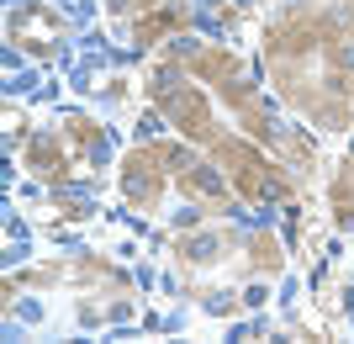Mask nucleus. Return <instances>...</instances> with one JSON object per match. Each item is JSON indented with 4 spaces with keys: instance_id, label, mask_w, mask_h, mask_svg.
<instances>
[{
    "instance_id": "obj_1",
    "label": "nucleus",
    "mask_w": 354,
    "mask_h": 344,
    "mask_svg": "<svg viewBox=\"0 0 354 344\" xmlns=\"http://www.w3.org/2000/svg\"><path fill=\"white\" fill-rule=\"evenodd\" d=\"M270 85L312 127L354 122V6L296 0L265 32Z\"/></svg>"
},
{
    "instance_id": "obj_2",
    "label": "nucleus",
    "mask_w": 354,
    "mask_h": 344,
    "mask_svg": "<svg viewBox=\"0 0 354 344\" xmlns=\"http://www.w3.org/2000/svg\"><path fill=\"white\" fill-rule=\"evenodd\" d=\"M164 59H175L185 75H196L201 85L217 90V101L233 111V122L259 149H275V159H291V165H312V143L275 117V106L265 101V90L254 85V75L243 69V59L227 43H169Z\"/></svg>"
},
{
    "instance_id": "obj_3",
    "label": "nucleus",
    "mask_w": 354,
    "mask_h": 344,
    "mask_svg": "<svg viewBox=\"0 0 354 344\" xmlns=\"http://www.w3.org/2000/svg\"><path fill=\"white\" fill-rule=\"evenodd\" d=\"M21 165L43 185H80V180H90L106 165V127H95L85 111H64L43 133L27 138Z\"/></svg>"
},
{
    "instance_id": "obj_4",
    "label": "nucleus",
    "mask_w": 354,
    "mask_h": 344,
    "mask_svg": "<svg viewBox=\"0 0 354 344\" xmlns=\"http://www.w3.org/2000/svg\"><path fill=\"white\" fill-rule=\"evenodd\" d=\"M207 154H212V165L227 175V185L238 191V201H249V207H275V201L286 207V201H296L291 165H286V159H275V154H265L254 138L222 133Z\"/></svg>"
},
{
    "instance_id": "obj_5",
    "label": "nucleus",
    "mask_w": 354,
    "mask_h": 344,
    "mask_svg": "<svg viewBox=\"0 0 354 344\" xmlns=\"http://www.w3.org/2000/svg\"><path fill=\"white\" fill-rule=\"evenodd\" d=\"M106 21L127 48H159L191 32V0H111Z\"/></svg>"
},
{
    "instance_id": "obj_6",
    "label": "nucleus",
    "mask_w": 354,
    "mask_h": 344,
    "mask_svg": "<svg viewBox=\"0 0 354 344\" xmlns=\"http://www.w3.org/2000/svg\"><path fill=\"white\" fill-rule=\"evenodd\" d=\"M175 185V170H169V143H138L127 159H122V201L133 212H159L164 191Z\"/></svg>"
},
{
    "instance_id": "obj_7",
    "label": "nucleus",
    "mask_w": 354,
    "mask_h": 344,
    "mask_svg": "<svg viewBox=\"0 0 354 344\" xmlns=\"http://www.w3.org/2000/svg\"><path fill=\"white\" fill-rule=\"evenodd\" d=\"M11 32V48L16 53H27V59H53L69 37V16L53 6V0H21L6 21Z\"/></svg>"
},
{
    "instance_id": "obj_8",
    "label": "nucleus",
    "mask_w": 354,
    "mask_h": 344,
    "mask_svg": "<svg viewBox=\"0 0 354 344\" xmlns=\"http://www.w3.org/2000/svg\"><path fill=\"white\" fill-rule=\"evenodd\" d=\"M328 201H333V217H339L344 228H354V143H349L344 170L333 175V185H328Z\"/></svg>"
},
{
    "instance_id": "obj_9",
    "label": "nucleus",
    "mask_w": 354,
    "mask_h": 344,
    "mask_svg": "<svg viewBox=\"0 0 354 344\" xmlns=\"http://www.w3.org/2000/svg\"><path fill=\"white\" fill-rule=\"evenodd\" d=\"M16 138H27V122L16 111H6V149H16Z\"/></svg>"
},
{
    "instance_id": "obj_10",
    "label": "nucleus",
    "mask_w": 354,
    "mask_h": 344,
    "mask_svg": "<svg viewBox=\"0 0 354 344\" xmlns=\"http://www.w3.org/2000/svg\"><path fill=\"white\" fill-rule=\"evenodd\" d=\"M286 6H296V0H286Z\"/></svg>"
}]
</instances>
